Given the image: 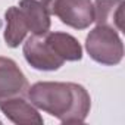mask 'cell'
Wrapping results in <instances>:
<instances>
[{"label": "cell", "mask_w": 125, "mask_h": 125, "mask_svg": "<svg viewBox=\"0 0 125 125\" xmlns=\"http://www.w3.org/2000/svg\"><path fill=\"white\" fill-rule=\"evenodd\" d=\"M94 21L97 25L110 27L115 31H124V0H96Z\"/></svg>", "instance_id": "obj_8"}, {"label": "cell", "mask_w": 125, "mask_h": 125, "mask_svg": "<svg viewBox=\"0 0 125 125\" xmlns=\"http://www.w3.org/2000/svg\"><path fill=\"white\" fill-rule=\"evenodd\" d=\"M30 102L63 124H81L90 113L88 91L75 83H35L27 90Z\"/></svg>", "instance_id": "obj_1"}, {"label": "cell", "mask_w": 125, "mask_h": 125, "mask_svg": "<svg viewBox=\"0 0 125 125\" xmlns=\"http://www.w3.org/2000/svg\"><path fill=\"white\" fill-rule=\"evenodd\" d=\"M5 41L9 47H18L28 32L44 34L50 30V15L37 0H21L19 6L5 12Z\"/></svg>", "instance_id": "obj_2"}, {"label": "cell", "mask_w": 125, "mask_h": 125, "mask_svg": "<svg viewBox=\"0 0 125 125\" xmlns=\"http://www.w3.org/2000/svg\"><path fill=\"white\" fill-rule=\"evenodd\" d=\"M24 56L28 63L38 71H56L65 63L60 56L50 31L32 34L24 43Z\"/></svg>", "instance_id": "obj_4"}, {"label": "cell", "mask_w": 125, "mask_h": 125, "mask_svg": "<svg viewBox=\"0 0 125 125\" xmlns=\"http://www.w3.org/2000/svg\"><path fill=\"white\" fill-rule=\"evenodd\" d=\"M49 15L57 16L62 24L75 30H85L94 22L91 0H41Z\"/></svg>", "instance_id": "obj_5"}, {"label": "cell", "mask_w": 125, "mask_h": 125, "mask_svg": "<svg viewBox=\"0 0 125 125\" xmlns=\"http://www.w3.org/2000/svg\"><path fill=\"white\" fill-rule=\"evenodd\" d=\"M28 90V81L16 62L0 56V102L24 96Z\"/></svg>", "instance_id": "obj_6"}, {"label": "cell", "mask_w": 125, "mask_h": 125, "mask_svg": "<svg viewBox=\"0 0 125 125\" xmlns=\"http://www.w3.org/2000/svg\"><path fill=\"white\" fill-rule=\"evenodd\" d=\"M85 50L90 57L102 65H118L124 57V44L118 31L110 27L97 25L85 38Z\"/></svg>", "instance_id": "obj_3"}, {"label": "cell", "mask_w": 125, "mask_h": 125, "mask_svg": "<svg viewBox=\"0 0 125 125\" xmlns=\"http://www.w3.org/2000/svg\"><path fill=\"white\" fill-rule=\"evenodd\" d=\"M0 110L5 116L18 125H41L43 118L32 103H28L22 96L0 102Z\"/></svg>", "instance_id": "obj_7"}]
</instances>
